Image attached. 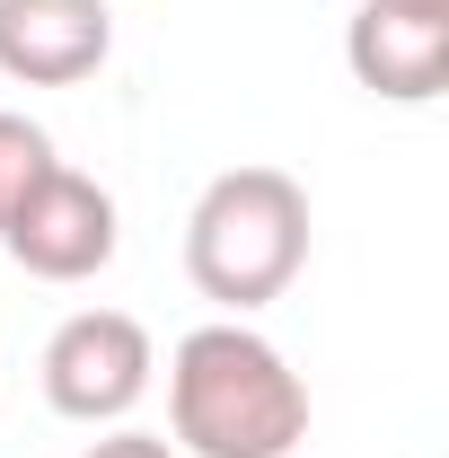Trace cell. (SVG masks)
<instances>
[{
  "mask_svg": "<svg viewBox=\"0 0 449 458\" xmlns=\"http://www.w3.org/2000/svg\"><path fill=\"white\" fill-rule=\"evenodd\" d=\"M176 458H291L309 441V388L247 318H212L168 352Z\"/></svg>",
  "mask_w": 449,
  "mask_h": 458,
  "instance_id": "obj_1",
  "label": "cell"
},
{
  "mask_svg": "<svg viewBox=\"0 0 449 458\" xmlns=\"http://www.w3.org/2000/svg\"><path fill=\"white\" fill-rule=\"evenodd\" d=\"M300 265H309V194H300L291 168H229L194 194L185 274L212 309L256 318L300 283Z\"/></svg>",
  "mask_w": 449,
  "mask_h": 458,
  "instance_id": "obj_2",
  "label": "cell"
},
{
  "mask_svg": "<svg viewBox=\"0 0 449 458\" xmlns=\"http://www.w3.org/2000/svg\"><path fill=\"white\" fill-rule=\"evenodd\" d=\"M45 405H54L62 423H123L132 405L150 397V370H159V352H150V327L141 318H123V309H80V318H62L54 344H45Z\"/></svg>",
  "mask_w": 449,
  "mask_h": 458,
  "instance_id": "obj_3",
  "label": "cell"
},
{
  "mask_svg": "<svg viewBox=\"0 0 449 458\" xmlns=\"http://www.w3.org/2000/svg\"><path fill=\"white\" fill-rule=\"evenodd\" d=\"M0 247L36 283H89V274L114 265V194L97 176H80V168H54L18 203V221L0 229Z\"/></svg>",
  "mask_w": 449,
  "mask_h": 458,
  "instance_id": "obj_4",
  "label": "cell"
},
{
  "mask_svg": "<svg viewBox=\"0 0 449 458\" xmlns=\"http://www.w3.org/2000/svg\"><path fill=\"white\" fill-rule=\"evenodd\" d=\"M114 54L106 0H0V71L18 89H80Z\"/></svg>",
  "mask_w": 449,
  "mask_h": 458,
  "instance_id": "obj_5",
  "label": "cell"
},
{
  "mask_svg": "<svg viewBox=\"0 0 449 458\" xmlns=\"http://www.w3.org/2000/svg\"><path fill=\"white\" fill-rule=\"evenodd\" d=\"M343 62L370 98L388 106H432L449 89V27H423V18H396V9H352L343 27Z\"/></svg>",
  "mask_w": 449,
  "mask_h": 458,
  "instance_id": "obj_6",
  "label": "cell"
},
{
  "mask_svg": "<svg viewBox=\"0 0 449 458\" xmlns=\"http://www.w3.org/2000/svg\"><path fill=\"white\" fill-rule=\"evenodd\" d=\"M54 168H62V159H54V132L0 106V229L18 221V203H27V194H36Z\"/></svg>",
  "mask_w": 449,
  "mask_h": 458,
  "instance_id": "obj_7",
  "label": "cell"
},
{
  "mask_svg": "<svg viewBox=\"0 0 449 458\" xmlns=\"http://www.w3.org/2000/svg\"><path fill=\"white\" fill-rule=\"evenodd\" d=\"M80 458H176V441H159V432H106V441H89Z\"/></svg>",
  "mask_w": 449,
  "mask_h": 458,
  "instance_id": "obj_8",
  "label": "cell"
},
{
  "mask_svg": "<svg viewBox=\"0 0 449 458\" xmlns=\"http://www.w3.org/2000/svg\"><path fill=\"white\" fill-rule=\"evenodd\" d=\"M370 9H396V18H423V27H449V0H370Z\"/></svg>",
  "mask_w": 449,
  "mask_h": 458,
  "instance_id": "obj_9",
  "label": "cell"
}]
</instances>
